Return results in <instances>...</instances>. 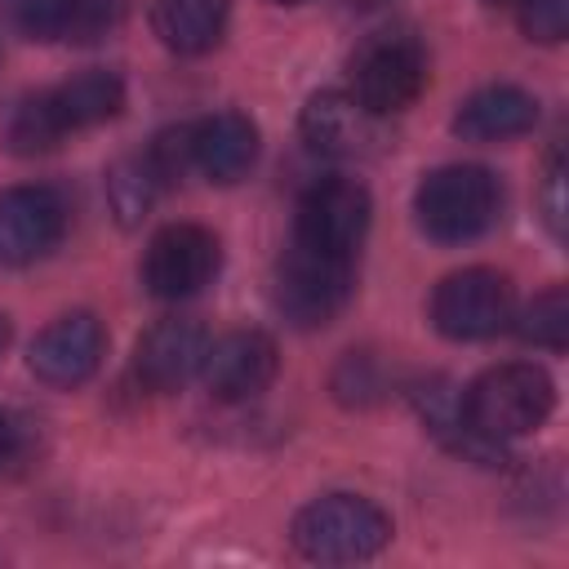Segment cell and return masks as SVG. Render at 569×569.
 <instances>
[{"instance_id":"8992f818","label":"cell","mask_w":569,"mask_h":569,"mask_svg":"<svg viewBox=\"0 0 569 569\" xmlns=\"http://www.w3.org/2000/svg\"><path fill=\"white\" fill-rule=\"evenodd\" d=\"M369 218H373V200L356 178H320L298 200L293 240L316 253L356 262V253L369 236Z\"/></svg>"},{"instance_id":"d6986e66","label":"cell","mask_w":569,"mask_h":569,"mask_svg":"<svg viewBox=\"0 0 569 569\" xmlns=\"http://www.w3.org/2000/svg\"><path fill=\"white\" fill-rule=\"evenodd\" d=\"M516 333H520V342H529V347L565 351V342H569V293H565V284L542 289V293L520 311Z\"/></svg>"},{"instance_id":"4316f807","label":"cell","mask_w":569,"mask_h":569,"mask_svg":"<svg viewBox=\"0 0 569 569\" xmlns=\"http://www.w3.org/2000/svg\"><path fill=\"white\" fill-rule=\"evenodd\" d=\"M271 4H289L293 9V4H311V0H271Z\"/></svg>"},{"instance_id":"3957f363","label":"cell","mask_w":569,"mask_h":569,"mask_svg":"<svg viewBox=\"0 0 569 569\" xmlns=\"http://www.w3.org/2000/svg\"><path fill=\"white\" fill-rule=\"evenodd\" d=\"M502 187L485 164H440L413 191L418 227L436 244H467L498 222Z\"/></svg>"},{"instance_id":"e0dca14e","label":"cell","mask_w":569,"mask_h":569,"mask_svg":"<svg viewBox=\"0 0 569 569\" xmlns=\"http://www.w3.org/2000/svg\"><path fill=\"white\" fill-rule=\"evenodd\" d=\"M53 102H58V116L67 124V133L76 129H93V124H107L120 116L124 107V80L107 67H89L71 80H62L58 89H49Z\"/></svg>"},{"instance_id":"7402d4cb","label":"cell","mask_w":569,"mask_h":569,"mask_svg":"<svg viewBox=\"0 0 569 569\" xmlns=\"http://www.w3.org/2000/svg\"><path fill=\"white\" fill-rule=\"evenodd\" d=\"M124 0H71V13H67V36L62 40H76V44H93L102 40L107 31H116L124 22Z\"/></svg>"},{"instance_id":"83f0119b","label":"cell","mask_w":569,"mask_h":569,"mask_svg":"<svg viewBox=\"0 0 569 569\" xmlns=\"http://www.w3.org/2000/svg\"><path fill=\"white\" fill-rule=\"evenodd\" d=\"M489 4H516V0H489Z\"/></svg>"},{"instance_id":"30bf717a","label":"cell","mask_w":569,"mask_h":569,"mask_svg":"<svg viewBox=\"0 0 569 569\" xmlns=\"http://www.w3.org/2000/svg\"><path fill=\"white\" fill-rule=\"evenodd\" d=\"M276 369H280V351H276V338L262 329H231V333L213 338L200 360V378H204L209 396L222 405L262 396L271 387Z\"/></svg>"},{"instance_id":"52a82bcc","label":"cell","mask_w":569,"mask_h":569,"mask_svg":"<svg viewBox=\"0 0 569 569\" xmlns=\"http://www.w3.org/2000/svg\"><path fill=\"white\" fill-rule=\"evenodd\" d=\"M511 320V280L493 267L449 271L431 293V325L453 342H480L507 329Z\"/></svg>"},{"instance_id":"5bb4252c","label":"cell","mask_w":569,"mask_h":569,"mask_svg":"<svg viewBox=\"0 0 569 569\" xmlns=\"http://www.w3.org/2000/svg\"><path fill=\"white\" fill-rule=\"evenodd\" d=\"M538 124V98L520 84H485L453 111V133L467 142H507Z\"/></svg>"},{"instance_id":"cb8c5ba5","label":"cell","mask_w":569,"mask_h":569,"mask_svg":"<svg viewBox=\"0 0 569 569\" xmlns=\"http://www.w3.org/2000/svg\"><path fill=\"white\" fill-rule=\"evenodd\" d=\"M542 213H547L551 236H565V160H560V151H551V160H547V178H542Z\"/></svg>"},{"instance_id":"d4e9b609","label":"cell","mask_w":569,"mask_h":569,"mask_svg":"<svg viewBox=\"0 0 569 569\" xmlns=\"http://www.w3.org/2000/svg\"><path fill=\"white\" fill-rule=\"evenodd\" d=\"M13 453H18V422L0 409V467H4Z\"/></svg>"},{"instance_id":"484cf974","label":"cell","mask_w":569,"mask_h":569,"mask_svg":"<svg viewBox=\"0 0 569 569\" xmlns=\"http://www.w3.org/2000/svg\"><path fill=\"white\" fill-rule=\"evenodd\" d=\"M4 347H9V320L0 316V351H4Z\"/></svg>"},{"instance_id":"7a4b0ae2","label":"cell","mask_w":569,"mask_h":569,"mask_svg":"<svg viewBox=\"0 0 569 569\" xmlns=\"http://www.w3.org/2000/svg\"><path fill=\"white\" fill-rule=\"evenodd\" d=\"M556 409V382L542 365L529 360H507L485 369L467 391H462V418L489 440H516L538 431Z\"/></svg>"},{"instance_id":"ffe728a7","label":"cell","mask_w":569,"mask_h":569,"mask_svg":"<svg viewBox=\"0 0 569 569\" xmlns=\"http://www.w3.org/2000/svg\"><path fill=\"white\" fill-rule=\"evenodd\" d=\"M156 191H160V178L151 173L147 156L120 160V164L107 173V196H111V209L120 213V222H124V227H129V222H138V218L151 209Z\"/></svg>"},{"instance_id":"2e32d148","label":"cell","mask_w":569,"mask_h":569,"mask_svg":"<svg viewBox=\"0 0 569 569\" xmlns=\"http://www.w3.org/2000/svg\"><path fill=\"white\" fill-rule=\"evenodd\" d=\"M231 18V0H151V31L173 53H209Z\"/></svg>"},{"instance_id":"ba28073f","label":"cell","mask_w":569,"mask_h":569,"mask_svg":"<svg viewBox=\"0 0 569 569\" xmlns=\"http://www.w3.org/2000/svg\"><path fill=\"white\" fill-rule=\"evenodd\" d=\"M218 267H222V249L209 227L169 222L151 236L142 253V284L151 298L182 302V298H196L204 284H213Z\"/></svg>"},{"instance_id":"8fae6325","label":"cell","mask_w":569,"mask_h":569,"mask_svg":"<svg viewBox=\"0 0 569 569\" xmlns=\"http://www.w3.org/2000/svg\"><path fill=\"white\" fill-rule=\"evenodd\" d=\"M67 231V204L53 187H4L0 191V267L40 262Z\"/></svg>"},{"instance_id":"5b68a950","label":"cell","mask_w":569,"mask_h":569,"mask_svg":"<svg viewBox=\"0 0 569 569\" xmlns=\"http://www.w3.org/2000/svg\"><path fill=\"white\" fill-rule=\"evenodd\" d=\"M356 289V271L351 258H329L316 253L307 244H289V253H280L276 262V311L293 325V329H320L329 325Z\"/></svg>"},{"instance_id":"ac0fdd59","label":"cell","mask_w":569,"mask_h":569,"mask_svg":"<svg viewBox=\"0 0 569 569\" xmlns=\"http://www.w3.org/2000/svg\"><path fill=\"white\" fill-rule=\"evenodd\" d=\"M62 138H67V124H62L58 102H53L49 89H40V93H31V98L18 102V111H13V120H9V147H13L18 156L53 151Z\"/></svg>"},{"instance_id":"4fadbf2b","label":"cell","mask_w":569,"mask_h":569,"mask_svg":"<svg viewBox=\"0 0 569 569\" xmlns=\"http://www.w3.org/2000/svg\"><path fill=\"white\" fill-rule=\"evenodd\" d=\"M191 129V169L218 187L240 182L258 160V124L244 111H213Z\"/></svg>"},{"instance_id":"603a6c76","label":"cell","mask_w":569,"mask_h":569,"mask_svg":"<svg viewBox=\"0 0 569 569\" xmlns=\"http://www.w3.org/2000/svg\"><path fill=\"white\" fill-rule=\"evenodd\" d=\"M516 22L538 44H560L569 36V0H516Z\"/></svg>"},{"instance_id":"277c9868","label":"cell","mask_w":569,"mask_h":569,"mask_svg":"<svg viewBox=\"0 0 569 569\" xmlns=\"http://www.w3.org/2000/svg\"><path fill=\"white\" fill-rule=\"evenodd\" d=\"M427 89V53L405 31H373L351 53V98L369 116H396Z\"/></svg>"},{"instance_id":"9c48e42d","label":"cell","mask_w":569,"mask_h":569,"mask_svg":"<svg viewBox=\"0 0 569 569\" xmlns=\"http://www.w3.org/2000/svg\"><path fill=\"white\" fill-rule=\"evenodd\" d=\"M102 351H107L102 320L93 311H67V316H58L53 325H44L36 333V342L27 351V365L44 387L71 391V387H80L98 373Z\"/></svg>"},{"instance_id":"44dd1931","label":"cell","mask_w":569,"mask_h":569,"mask_svg":"<svg viewBox=\"0 0 569 569\" xmlns=\"http://www.w3.org/2000/svg\"><path fill=\"white\" fill-rule=\"evenodd\" d=\"M0 13L4 22L27 36V40H62L67 36V13H71V0H0Z\"/></svg>"},{"instance_id":"7c38bea8","label":"cell","mask_w":569,"mask_h":569,"mask_svg":"<svg viewBox=\"0 0 569 569\" xmlns=\"http://www.w3.org/2000/svg\"><path fill=\"white\" fill-rule=\"evenodd\" d=\"M209 333L200 320L191 316H164L156 325L142 329V338L133 342V378L147 391H178L200 373Z\"/></svg>"},{"instance_id":"6da1fadb","label":"cell","mask_w":569,"mask_h":569,"mask_svg":"<svg viewBox=\"0 0 569 569\" xmlns=\"http://www.w3.org/2000/svg\"><path fill=\"white\" fill-rule=\"evenodd\" d=\"M289 542L302 560L316 565L373 560L391 542V516L360 493H325L293 516Z\"/></svg>"},{"instance_id":"9a60e30c","label":"cell","mask_w":569,"mask_h":569,"mask_svg":"<svg viewBox=\"0 0 569 569\" xmlns=\"http://www.w3.org/2000/svg\"><path fill=\"white\" fill-rule=\"evenodd\" d=\"M298 133L316 156H356L373 138V116L347 89H320L307 98Z\"/></svg>"}]
</instances>
